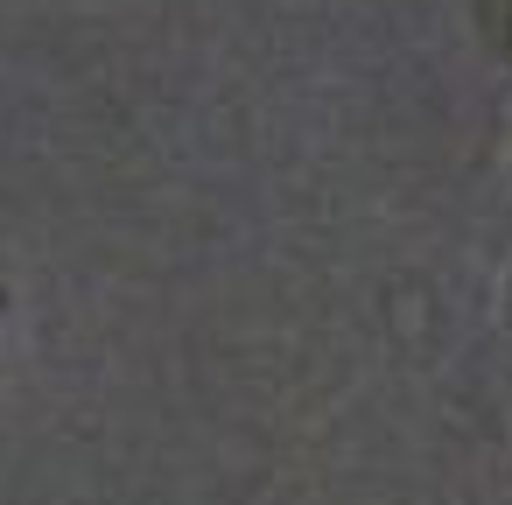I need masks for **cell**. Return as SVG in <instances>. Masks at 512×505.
Masks as SVG:
<instances>
[{
  "mask_svg": "<svg viewBox=\"0 0 512 505\" xmlns=\"http://www.w3.org/2000/svg\"><path fill=\"white\" fill-rule=\"evenodd\" d=\"M463 15H470V36L491 64L512 71V0H463Z\"/></svg>",
  "mask_w": 512,
  "mask_h": 505,
  "instance_id": "cell-1",
  "label": "cell"
},
{
  "mask_svg": "<svg viewBox=\"0 0 512 505\" xmlns=\"http://www.w3.org/2000/svg\"><path fill=\"white\" fill-rule=\"evenodd\" d=\"M505 337H512V281H505Z\"/></svg>",
  "mask_w": 512,
  "mask_h": 505,
  "instance_id": "cell-2",
  "label": "cell"
},
{
  "mask_svg": "<svg viewBox=\"0 0 512 505\" xmlns=\"http://www.w3.org/2000/svg\"><path fill=\"white\" fill-rule=\"evenodd\" d=\"M505 162H512V127H505Z\"/></svg>",
  "mask_w": 512,
  "mask_h": 505,
  "instance_id": "cell-3",
  "label": "cell"
}]
</instances>
